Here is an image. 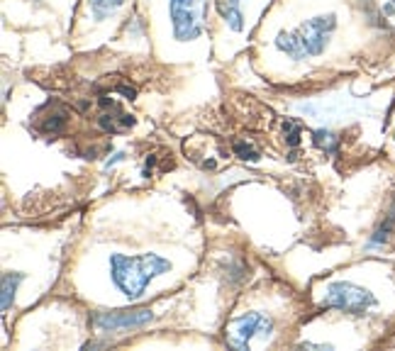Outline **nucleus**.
<instances>
[{"mask_svg":"<svg viewBox=\"0 0 395 351\" xmlns=\"http://www.w3.org/2000/svg\"><path fill=\"white\" fill-rule=\"evenodd\" d=\"M393 232H395V200H393V205L388 207L386 215H383V220L376 225L373 234L368 237V247H383V244H388Z\"/></svg>","mask_w":395,"mask_h":351,"instance_id":"9","label":"nucleus"},{"mask_svg":"<svg viewBox=\"0 0 395 351\" xmlns=\"http://www.w3.org/2000/svg\"><path fill=\"white\" fill-rule=\"evenodd\" d=\"M300 347L303 349H332L329 344H312V342H303Z\"/></svg>","mask_w":395,"mask_h":351,"instance_id":"16","label":"nucleus"},{"mask_svg":"<svg viewBox=\"0 0 395 351\" xmlns=\"http://www.w3.org/2000/svg\"><path fill=\"white\" fill-rule=\"evenodd\" d=\"M383 13H386V15H393L395 13V0H391L388 5H383Z\"/></svg>","mask_w":395,"mask_h":351,"instance_id":"17","label":"nucleus"},{"mask_svg":"<svg viewBox=\"0 0 395 351\" xmlns=\"http://www.w3.org/2000/svg\"><path fill=\"white\" fill-rule=\"evenodd\" d=\"M320 305L329 307V310H339L346 315H368L371 310L378 307V300L371 290L364 285L349 283V281H337V283H329L324 288L322 297H320Z\"/></svg>","mask_w":395,"mask_h":351,"instance_id":"3","label":"nucleus"},{"mask_svg":"<svg viewBox=\"0 0 395 351\" xmlns=\"http://www.w3.org/2000/svg\"><path fill=\"white\" fill-rule=\"evenodd\" d=\"M63 127H66V115L63 113L42 117V122H40V132H44V135H59Z\"/></svg>","mask_w":395,"mask_h":351,"instance_id":"13","label":"nucleus"},{"mask_svg":"<svg viewBox=\"0 0 395 351\" xmlns=\"http://www.w3.org/2000/svg\"><path fill=\"white\" fill-rule=\"evenodd\" d=\"M103 108H110V113L100 115V127H103L105 132H110V135H120V132H127L130 127H135V117L122 113L113 100L103 98Z\"/></svg>","mask_w":395,"mask_h":351,"instance_id":"7","label":"nucleus"},{"mask_svg":"<svg viewBox=\"0 0 395 351\" xmlns=\"http://www.w3.org/2000/svg\"><path fill=\"white\" fill-rule=\"evenodd\" d=\"M393 140H395V135H393Z\"/></svg>","mask_w":395,"mask_h":351,"instance_id":"18","label":"nucleus"},{"mask_svg":"<svg viewBox=\"0 0 395 351\" xmlns=\"http://www.w3.org/2000/svg\"><path fill=\"white\" fill-rule=\"evenodd\" d=\"M154 320V312L149 307H140V310H115V312H95L93 315V327L100 334L105 332H127V329L144 327Z\"/></svg>","mask_w":395,"mask_h":351,"instance_id":"6","label":"nucleus"},{"mask_svg":"<svg viewBox=\"0 0 395 351\" xmlns=\"http://www.w3.org/2000/svg\"><path fill=\"white\" fill-rule=\"evenodd\" d=\"M283 132H286V137H288V144L296 147L298 142H300V127H298L293 120H286V122H283Z\"/></svg>","mask_w":395,"mask_h":351,"instance_id":"15","label":"nucleus"},{"mask_svg":"<svg viewBox=\"0 0 395 351\" xmlns=\"http://www.w3.org/2000/svg\"><path fill=\"white\" fill-rule=\"evenodd\" d=\"M334 30H337V15H317V18L305 20L296 30L279 32L274 39L276 49L283 51L293 61H305V58L322 56L329 47Z\"/></svg>","mask_w":395,"mask_h":351,"instance_id":"2","label":"nucleus"},{"mask_svg":"<svg viewBox=\"0 0 395 351\" xmlns=\"http://www.w3.org/2000/svg\"><path fill=\"white\" fill-rule=\"evenodd\" d=\"M23 278H25L23 273H13V271L3 273V278H0V285H3V292H0V307H3V312L10 310V305H13V300H15V292H18V285Z\"/></svg>","mask_w":395,"mask_h":351,"instance_id":"10","label":"nucleus"},{"mask_svg":"<svg viewBox=\"0 0 395 351\" xmlns=\"http://www.w3.org/2000/svg\"><path fill=\"white\" fill-rule=\"evenodd\" d=\"M215 8L225 25L232 32L244 30V15H242V0H215Z\"/></svg>","mask_w":395,"mask_h":351,"instance_id":"8","label":"nucleus"},{"mask_svg":"<svg viewBox=\"0 0 395 351\" xmlns=\"http://www.w3.org/2000/svg\"><path fill=\"white\" fill-rule=\"evenodd\" d=\"M169 271L171 261L159 254H110V278L127 300H140L149 283Z\"/></svg>","mask_w":395,"mask_h":351,"instance_id":"1","label":"nucleus"},{"mask_svg":"<svg viewBox=\"0 0 395 351\" xmlns=\"http://www.w3.org/2000/svg\"><path fill=\"white\" fill-rule=\"evenodd\" d=\"M169 15L174 25V37L178 42L198 39L202 32L200 0H169Z\"/></svg>","mask_w":395,"mask_h":351,"instance_id":"5","label":"nucleus"},{"mask_svg":"<svg viewBox=\"0 0 395 351\" xmlns=\"http://www.w3.org/2000/svg\"><path fill=\"white\" fill-rule=\"evenodd\" d=\"M232 149H234V154L242 159V161H256V159H259V152H256V149L249 144V142H234Z\"/></svg>","mask_w":395,"mask_h":351,"instance_id":"14","label":"nucleus"},{"mask_svg":"<svg viewBox=\"0 0 395 351\" xmlns=\"http://www.w3.org/2000/svg\"><path fill=\"white\" fill-rule=\"evenodd\" d=\"M125 0H88L90 13H93L95 20H105L108 15H113Z\"/></svg>","mask_w":395,"mask_h":351,"instance_id":"12","label":"nucleus"},{"mask_svg":"<svg viewBox=\"0 0 395 351\" xmlns=\"http://www.w3.org/2000/svg\"><path fill=\"white\" fill-rule=\"evenodd\" d=\"M312 142L317 149H322L324 154H337L339 152V137L329 130H315Z\"/></svg>","mask_w":395,"mask_h":351,"instance_id":"11","label":"nucleus"},{"mask_svg":"<svg viewBox=\"0 0 395 351\" xmlns=\"http://www.w3.org/2000/svg\"><path fill=\"white\" fill-rule=\"evenodd\" d=\"M274 329V320L264 312H247V315L237 317L229 322L227 327V344L232 349L249 351L254 337H269Z\"/></svg>","mask_w":395,"mask_h":351,"instance_id":"4","label":"nucleus"}]
</instances>
